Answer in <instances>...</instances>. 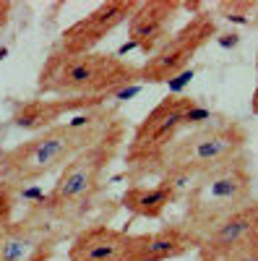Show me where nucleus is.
I'll return each instance as SVG.
<instances>
[{
    "instance_id": "nucleus-1",
    "label": "nucleus",
    "mask_w": 258,
    "mask_h": 261,
    "mask_svg": "<svg viewBox=\"0 0 258 261\" xmlns=\"http://www.w3.org/2000/svg\"><path fill=\"white\" fill-rule=\"evenodd\" d=\"M120 118L118 107H94L73 115L66 123H58L32 139L21 141L13 149H6L0 154V183L24 188L42 178L60 172L81 149L97 141L107 128Z\"/></svg>"
},
{
    "instance_id": "nucleus-2",
    "label": "nucleus",
    "mask_w": 258,
    "mask_h": 261,
    "mask_svg": "<svg viewBox=\"0 0 258 261\" xmlns=\"http://www.w3.org/2000/svg\"><path fill=\"white\" fill-rule=\"evenodd\" d=\"M214 115L206 105L190 94H169L157 102L136 125L125 146V180L138 186L149 178H162L164 157L183 134L211 123Z\"/></svg>"
},
{
    "instance_id": "nucleus-3",
    "label": "nucleus",
    "mask_w": 258,
    "mask_h": 261,
    "mask_svg": "<svg viewBox=\"0 0 258 261\" xmlns=\"http://www.w3.org/2000/svg\"><path fill=\"white\" fill-rule=\"evenodd\" d=\"M123 141H125V118L120 115L97 141H92L86 149H81L58 172V180L50 188V193L37 201L42 214L55 227L78 222L83 217V212L94 204L97 193L102 191V183H104V172L112 165V160L118 157Z\"/></svg>"
},
{
    "instance_id": "nucleus-4",
    "label": "nucleus",
    "mask_w": 258,
    "mask_h": 261,
    "mask_svg": "<svg viewBox=\"0 0 258 261\" xmlns=\"http://www.w3.org/2000/svg\"><path fill=\"white\" fill-rule=\"evenodd\" d=\"M131 84H138V65L112 53L52 50L37 76V97H112Z\"/></svg>"
},
{
    "instance_id": "nucleus-5",
    "label": "nucleus",
    "mask_w": 258,
    "mask_h": 261,
    "mask_svg": "<svg viewBox=\"0 0 258 261\" xmlns=\"http://www.w3.org/2000/svg\"><path fill=\"white\" fill-rule=\"evenodd\" d=\"M253 193V172L248 154H238L235 160L209 170L196 178L183 196V225L198 238H204L222 225L230 214L243 209Z\"/></svg>"
},
{
    "instance_id": "nucleus-6",
    "label": "nucleus",
    "mask_w": 258,
    "mask_h": 261,
    "mask_svg": "<svg viewBox=\"0 0 258 261\" xmlns=\"http://www.w3.org/2000/svg\"><path fill=\"white\" fill-rule=\"evenodd\" d=\"M248 146V128L232 118H214L206 125H198L183 134L164 157L162 178H169L185 188L206 175L209 170L219 167Z\"/></svg>"
},
{
    "instance_id": "nucleus-7",
    "label": "nucleus",
    "mask_w": 258,
    "mask_h": 261,
    "mask_svg": "<svg viewBox=\"0 0 258 261\" xmlns=\"http://www.w3.org/2000/svg\"><path fill=\"white\" fill-rule=\"evenodd\" d=\"M217 32H219L217 16H211L209 11L193 13L178 32H172L146 58L144 65H138V81L141 84H167L175 76H180L190 65V60L217 37Z\"/></svg>"
},
{
    "instance_id": "nucleus-8",
    "label": "nucleus",
    "mask_w": 258,
    "mask_h": 261,
    "mask_svg": "<svg viewBox=\"0 0 258 261\" xmlns=\"http://www.w3.org/2000/svg\"><path fill=\"white\" fill-rule=\"evenodd\" d=\"M58 238L60 227L34 204L21 220L0 227V261H47Z\"/></svg>"
},
{
    "instance_id": "nucleus-9",
    "label": "nucleus",
    "mask_w": 258,
    "mask_h": 261,
    "mask_svg": "<svg viewBox=\"0 0 258 261\" xmlns=\"http://www.w3.org/2000/svg\"><path fill=\"white\" fill-rule=\"evenodd\" d=\"M136 6H138V0H110V3L97 6L92 13H86L83 18H78L76 24H71L60 34L55 50L73 53V55L94 53L118 27L128 24Z\"/></svg>"
},
{
    "instance_id": "nucleus-10",
    "label": "nucleus",
    "mask_w": 258,
    "mask_h": 261,
    "mask_svg": "<svg viewBox=\"0 0 258 261\" xmlns=\"http://www.w3.org/2000/svg\"><path fill=\"white\" fill-rule=\"evenodd\" d=\"M136 248H138V235L97 222L76 232V238L68 246V258L71 261H136Z\"/></svg>"
},
{
    "instance_id": "nucleus-11",
    "label": "nucleus",
    "mask_w": 258,
    "mask_h": 261,
    "mask_svg": "<svg viewBox=\"0 0 258 261\" xmlns=\"http://www.w3.org/2000/svg\"><path fill=\"white\" fill-rule=\"evenodd\" d=\"M180 11H183L180 0L138 3L133 16L128 18V42H131V47H136L149 58L172 34V27L180 18Z\"/></svg>"
},
{
    "instance_id": "nucleus-12",
    "label": "nucleus",
    "mask_w": 258,
    "mask_h": 261,
    "mask_svg": "<svg viewBox=\"0 0 258 261\" xmlns=\"http://www.w3.org/2000/svg\"><path fill=\"white\" fill-rule=\"evenodd\" d=\"M107 97H58V99H26L16 105L13 110V125L21 130H29V134H42L52 125L60 123V118L66 115H78L86 110H94V107H102Z\"/></svg>"
},
{
    "instance_id": "nucleus-13",
    "label": "nucleus",
    "mask_w": 258,
    "mask_h": 261,
    "mask_svg": "<svg viewBox=\"0 0 258 261\" xmlns=\"http://www.w3.org/2000/svg\"><path fill=\"white\" fill-rule=\"evenodd\" d=\"M258 232V201H248L243 209L230 214L222 225L214 227L198 246V258L222 261L230 251Z\"/></svg>"
},
{
    "instance_id": "nucleus-14",
    "label": "nucleus",
    "mask_w": 258,
    "mask_h": 261,
    "mask_svg": "<svg viewBox=\"0 0 258 261\" xmlns=\"http://www.w3.org/2000/svg\"><path fill=\"white\" fill-rule=\"evenodd\" d=\"M185 191H188L185 186L169 178H159L154 186H144V183L128 186L120 196V206L131 212L133 217H141V220H159L167 206L183 199Z\"/></svg>"
},
{
    "instance_id": "nucleus-15",
    "label": "nucleus",
    "mask_w": 258,
    "mask_h": 261,
    "mask_svg": "<svg viewBox=\"0 0 258 261\" xmlns=\"http://www.w3.org/2000/svg\"><path fill=\"white\" fill-rule=\"evenodd\" d=\"M198 246L201 241L183 222H172V225H162L154 232L138 235L136 261H172L190 251H198Z\"/></svg>"
},
{
    "instance_id": "nucleus-16",
    "label": "nucleus",
    "mask_w": 258,
    "mask_h": 261,
    "mask_svg": "<svg viewBox=\"0 0 258 261\" xmlns=\"http://www.w3.org/2000/svg\"><path fill=\"white\" fill-rule=\"evenodd\" d=\"M258 11V3L255 0H222V3H217V13L224 16V18H232V21H245V24H250V16Z\"/></svg>"
},
{
    "instance_id": "nucleus-17",
    "label": "nucleus",
    "mask_w": 258,
    "mask_h": 261,
    "mask_svg": "<svg viewBox=\"0 0 258 261\" xmlns=\"http://www.w3.org/2000/svg\"><path fill=\"white\" fill-rule=\"evenodd\" d=\"M16 191L13 186L0 183V227H6L8 222H13V204H16Z\"/></svg>"
},
{
    "instance_id": "nucleus-18",
    "label": "nucleus",
    "mask_w": 258,
    "mask_h": 261,
    "mask_svg": "<svg viewBox=\"0 0 258 261\" xmlns=\"http://www.w3.org/2000/svg\"><path fill=\"white\" fill-rule=\"evenodd\" d=\"M222 261H258V232L248 238L245 243H240L235 251H230Z\"/></svg>"
},
{
    "instance_id": "nucleus-19",
    "label": "nucleus",
    "mask_w": 258,
    "mask_h": 261,
    "mask_svg": "<svg viewBox=\"0 0 258 261\" xmlns=\"http://www.w3.org/2000/svg\"><path fill=\"white\" fill-rule=\"evenodd\" d=\"M250 110H253V115H258V55H255V89L250 97Z\"/></svg>"
},
{
    "instance_id": "nucleus-20",
    "label": "nucleus",
    "mask_w": 258,
    "mask_h": 261,
    "mask_svg": "<svg viewBox=\"0 0 258 261\" xmlns=\"http://www.w3.org/2000/svg\"><path fill=\"white\" fill-rule=\"evenodd\" d=\"M11 11H13V6H11V3H0V29H3V27L8 24Z\"/></svg>"
},
{
    "instance_id": "nucleus-21",
    "label": "nucleus",
    "mask_w": 258,
    "mask_h": 261,
    "mask_svg": "<svg viewBox=\"0 0 258 261\" xmlns=\"http://www.w3.org/2000/svg\"><path fill=\"white\" fill-rule=\"evenodd\" d=\"M250 24H253V27H255V29H258V11H255V13H253V21H250Z\"/></svg>"
},
{
    "instance_id": "nucleus-22",
    "label": "nucleus",
    "mask_w": 258,
    "mask_h": 261,
    "mask_svg": "<svg viewBox=\"0 0 258 261\" xmlns=\"http://www.w3.org/2000/svg\"><path fill=\"white\" fill-rule=\"evenodd\" d=\"M198 261H209V258H198Z\"/></svg>"
}]
</instances>
